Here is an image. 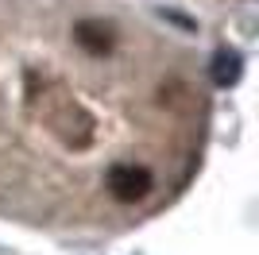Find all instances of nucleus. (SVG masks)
<instances>
[{
  "label": "nucleus",
  "mask_w": 259,
  "mask_h": 255,
  "mask_svg": "<svg viewBox=\"0 0 259 255\" xmlns=\"http://www.w3.org/2000/svg\"><path fill=\"white\" fill-rule=\"evenodd\" d=\"M105 190L116 205H140V201L151 197L155 174H151V166H143V162H112V166L105 170Z\"/></svg>",
  "instance_id": "1"
},
{
  "label": "nucleus",
  "mask_w": 259,
  "mask_h": 255,
  "mask_svg": "<svg viewBox=\"0 0 259 255\" xmlns=\"http://www.w3.org/2000/svg\"><path fill=\"white\" fill-rule=\"evenodd\" d=\"M74 42L89 58H108V54L116 51L120 39H116V27L105 23V20H77L74 23Z\"/></svg>",
  "instance_id": "2"
}]
</instances>
